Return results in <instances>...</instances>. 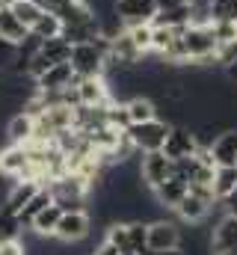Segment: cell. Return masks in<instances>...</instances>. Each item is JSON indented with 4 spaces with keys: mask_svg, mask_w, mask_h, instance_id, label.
Listing matches in <instances>:
<instances>
[{
    "mask_svg": "<svg viewBox=\"0 0 237 255\" xmlns=\"http://www.w3.org/2000/svg\"><path fill=\"white\" fill-rule=\"evenodd\" d=\"M107 57H110V39L101 33L92 42L71 45V71L74 77H104L107 71Z\"/></svg>",
    "mask_w": 237,
    "mask_h": 255,
    "instance_id": "1",
    "label": "cell"
},
{
    "mask_svg": "<svg viewBox=\"0 0 237 255\" xmlns=\"http://www.w3.org/2000/svg\"><path fill=\"white\" fill-rule=\"evenodd\" d=\"M169 122L166 119H148V122H133V125L124 128V133H127V139L136 145V151L139 154H145V151H163V142H166V133H169Z\"/></svg>",
    "mask_w": 237,
    "mask_h": 255,
    "instance_id": "2",
    "label": "cell"
},
{
    "mask_svg": "<svg viewBox=\"0 0 237 255\" xmlns=\"http://www.w3.org/2000/svg\"><path fill=\"white\" fill-rule=\"evenodd\" d=\"M92 232V217L89 211H62L57 229H54V241L59 244H83Z\"/></svg>",
    "mask_w": 237,
    "mask_h": 255,
    "instance_id": "3",
    "label": "cell"
},
{
    "mask_svg": "<svg viewBox=\"0 0 237 255\" xmlns=\"http://www.w3.org/2000/svg\"><path fill=\"white\" fill-rule=\"evenodd\" d=\"M0 175L9 181H24L30 178V154L27 145L21 142H9L6 148H0ZM33 181V178H30Z\"/></svg>",
    "mask_w": 237,
    "mask_h": 255,
    "instance_id": "4",
    "label": "cell"
},
{
    "mask_svg": "<svg viewBox=\"0 0 237 255\" xmlns=\"http://www.w3.org/2000/svg\"><path fill=\"white\" fill-rule=\"evenodd\" d=\"M139 175H142V184L154 190L157 184L172 178V157H166L163 151H145L139 157Z\"/></svg>",
    "mask_w": 237,
    "mask_h": 255,
    "instance_id": "5",
    "label": "cell"
},
{
    "mask_svg": "<svg viewBox=\"0 0 237 255\" xmlns=\"http://www.w3.org/2000/svg\"><path fill=\"white\" fill-rule=\"evenodd\" d=\"M178 247H181V229H178V223L166 220V217L148 223V244H145V250L166 253V250H178Z\"/></svg>",
    "mask_w": 237,
    "mask_h": 255,
    "instance_id": "6",
    "label": "cell"
},
{
    "mask_svg": "<svg viewBox=\"0 0 237 255\" xmlns=\"http://www.w3.org/2000/svg\"><path fill=\"white\" fill-rule=\"evenodd\" d=\"M199 151V139H196V130L190 125H172L166 133V142H163V154L181 160V157H193Z\"/></svg>",
    "mask_w": 237,
    "mask_h": 255,
    "instance_id": "7",
    "label": "cell"
},
{
    "mask_svg": "<svg viewBox=\"0 0 237 255\" xmlns=\"http://www.w3.org/2000/svg\"><path fill=\"white\" fill-rule=\"evenodd\" d=\"M74 92H77V104L83 107H101L110 104V86L104 77H77L74 80Z\"/></svg>",
    "mask_w": 237,
    "mask_h": 255,
    "instance_id": "8",
    "label": "cell"
},
{
    "mask_svg": "<svg viewBox=\"0 0 237 255\" xmlns=\"http://www.w3.org/2000/svg\"><path fill=\"white\" fill-rule=\"evenodd\" d=\"M237 250V217L223 214L214 229H211V253L214 255H229Z\"/></svg>",
    "mask_w": 237,
    "mask_h": 255,
    "instance_id": "9",
    "label": "cell"
},
{
    "mask_svg": "<svg viewBox=\"0 0 237 255\" xmlns=\"http://www.w3.org/2000/svg\"><path fill=\"white\" fill-rule=\"evenodd\" d=\"M154 12H157V0H116V15L124 27L151 24Z\"/></svg>",
    "mask_w": 237,
    "mask_h": 255,
    "instance_id": "10",
    "label": "cell"
},
{
    "mask_svg": "<svg viewBox=\"0 0 237 255\" xmlns=\"http://www.w3.org/2000/svg\"><path fill=\"white\" fill-rule=\"evenodd\" d=\"M74 80L77 77L71 71V63H57L36 77V92H65L74 86Z\"/></svg>",
    "mask_w": 237,
    "mask_h": 255,
    "instance_id": "11",
    "label": "cell"
},
{
    "mask_svg": "<svg viewBox=\"0 0 237 255\" xmlns=\"http://www.w3.org/2000/svg\"><path fill=\"white\" fill-rule=\"evenodd\" d=\"M208 151L214 157V166H235L237 163V128H223Z\"/></svg>",
    "mask_w": 237,
    "mask_h": 255,
    "instance_id": "12",
    "label": "cell"
},
{
    "mask_svg": "<svg viewBox=\"0 0 237 255\" xmlns=\"http://www.w3.org/2000/svg\"><path fill=\"white\" fill-rule=\"evenodd\" d=\"M214 205H217V202L199 196L196 190H187V196L175 205V214H178V220H184V223H202V220L211 214Z\"/></svg>",
    "mask_w": 237,
    "mask_h": 255,
    "instance_id": "13",
    "label": "cell"
},
{
    "mask_svg": "<svg viewBox=\"0 0 237 255\" xmlns=\"http://www.w3.org/2000/svg\"><path fill=\"white\" fill-rule=\"evenodd\" d=\"M42 184L39 181H30V178H24V181H12V187H9V193H6V199H3V211H9V214H21V208L33 199V193L39 190Z\"/></svg>",
    "mask_w": 237,
    "mask_h": 255,
    "instance_id": "14",
    "label": "cell"
},
{
    "mask_svg": "<svg viewBox=\"0 0 237 255\" xmlns=\"http://www.w3.org/2000/svg\"><path fill=\"white\" fill-rule=\"evenodd\" d=\"M33 130H36V119H33V113H30V110H21V113H15V116L6 122V139L24 145V142L33 139Z\"/></svg>",
    "mask_w": 237,
    "mask_h": 255,
    "instance_id": "15",
    "label": "cell"
},
{
    "mask_svg": "<svg viewBox=\"0 0 237 255\" xmlns=\"http://www.w3.org/2000/svg\"><path fill=\"white\" fill-rule=\"evenodd\" d=\"M48 205H54V193H51V187L48 184H42L39 190L33 193V199L21 208V214H18V223H21V229H30V223L48 208Z\"/></svg>",
    "mask_w": 237,
    "mask_h": 255,
    "instance_id": "16",
    "label": "cell"
},
{
    "mask_svg": "<svg viewBox=\"0 0 237 255\" xmlns=\"http://www.w3.org/2000/svg\"><path fill=\"white\" fill-rule=\"evenodd\" d=\"M187 190H190V187H187V181H181V178L172 175V178H166L163 184H157L151 193H154V199H157L166 211H175V205L187 196Z\"/></svg>",
    "mask_w": 237,
    "mask_h": 255,
    "instance_id": "17",
    "label": "cell"
},
{
    "mask_svg": "<svg viewBox=\"0 0 237 255\" xmlns=\"http://www.w3.org/2000/svg\"><path fill=\"white\" fill-rule=\"evenodd\" d=\"M124 107H127L130 125H133V122H148V119H157V116H160L157 101H154L151 95H133V98L124 101Z\"/></svg>",
    "mask_w": 237,
    "mask_h": 255,
    "instance_id": "18",
    "label": "cell"
},
{
    "mask_svg": "<svg viewBox=\"0 0 237 255\" xmlns=\"http://www.w3.org/2000/svg\"><path fill=\"white\" fill-rule=\"evenodd\" d=\"M27 33H30V30L18 21V15L12 12V6H0V39L18 45V42L27 39Z\"/></svg>",
    "mask_w": 237,
    "mask_h": 255,
    "instance_id": "19",
    "label": "cell"
},
{
    "mask_svg": "<svg viewBox=\"0 0 237 255\" xmlns=\"http://www.w3.org/2000/svg\"><path fill=\"white\" fill-rule=\"evenodd\" d=\"M59 217H62V211H59V205L54 202V205H48V208L30 223V232H36L39 238H54V229H57Z\"/></svg>",
    "mask_w": 237,
    "mask_h": 255,
    "instance_id": "20",
    "label": "cell"
},
{
    "mask_svg": "<svg viewBox=\"0 0 237 255\" xmlns=\"http://www.w3.org/2000/svg\"><path fill=\"white\" fill-rule=\"evenodd\" d=\"M30 33L39 36L42 42H45V39H54V36H62V21H59L57 12H48V9H45V12L39 15V21L30 27Z\"/></svg>",
    "mask_w": 237,
    "mask_h": 255,
    "instance_id": "21",
    "label": "cell"
},
{
    "mask_svg": "<svg viewBox=\"0 0 237 255\" xmlns=\"http://www.w3.org/2000/svg\"><path fill=\"white\" fill-rule=\"evenodd\" d=\"M237 187V166H217L214 169V196L226 199Z\"/></svg>",
    "mask_w": 237,
    "mask_h": 255,
    "instance_id": "22",
    "label": "cell"
},
{
    "mask_svg": "<svg viewBox=\"0 0 237 255\" xmlns=\"http://www.w3.org/2000/svg\"><path fill=\"white\" fill-rule=\"evenodd\" d=\"M127 241H130V253L142 255L148 244V223L145 220H130L127 223Z\"/></svg>",
    "mask_w": 237,
    "mask_h": 255,
    "instance_id": "23",
    "label": "cell"
},
{
    "mask_svg": "<svg viewBox=\"0 0 237 255\" xmlns=\"http://www.w3.org/2000/svg\"><path fill=\"white\" fill-rule=\"evenodd\" d=\"M12 12H15V15H18V21L30 30V27L39 21V15H42L45 9H42L36 0H15V3H12Z\"/></svg>",
    "mask_w": 237,
    "mask_h": 255,
    "instance_id": "24",
    "label": "cell"
},
{
    "mask_svg": "<svg viewBox=\"0 0 237 255\" xmlns=\"http://www.w3.org/2000/svg\"><path fill=\"white\" fill-rule=\"evenodd\" d=\"M211 21H235L237 24V0H211L208 3Z\"/></svg>",
    "mask_w": 237,
    "mask_h": 255,
    "instance_id": "25",
    "label": "cell"
},
{
    "mask_svg": "<svg viewBox=\"0 0 237 255\" xmlns=\"http://www.w3.org/2000/svg\"><path fill=\"white\" fill-rule=\"evenodd\" d=\"M21 232H24V229H21L18 217L0 208V244H3V241H21Z\"/></svg>",
    "mask_w": 237,
    "mask_h": 255,
    "instance_id": "26",
    "label": "cell"
},
{
    "mask_svg": "<svg viewBox=\"0 0 237 255\" xmlns=\"http://www.w3.org/2000/svg\"><path fill=\"white\" fill-rule=\"evenodd\" d=\"M127 33H130L133 45L142 51V57L151 54V24H133V27H127Z\"/></svg>",
    "mask_w": 237,
    "mask_h": 255,
    "instance_id": "27",
    "label": "cell"
},
{
    "mask_svg": "<svg viewBox=\"0 0 237 255\" xmlns=\"http://www.w3.org/2000/svg\"><path fill=\"white\" fill-rule=\"evenodd\" d=\"M211 27H214V39H217V45L237 39V24L235 21H211Z\"/></svg>",
    "mask_w": 237,
    "mask_h": 255,
    "instance_id": "28",
    "label": "cell"
},
{
    "mask_svg": "<svg viewBox=\"0 0 237 255\" xmlns=\"http://www.w3.org/2000/svg\"><path fill=\"white\" fill-rule=\"evenodd\" d=\"M237 60V39H232V42H223V45H217V65H226L235 63Z\"/></svg>",
    "mask_w": 237,
    "mask_h": 255,
    "instance_id": "29",
    "label": "cell"
},
{
    "mask_svg": "<svg viewBox=\"0 0 237 255\" xmlns=\"http://www.w3.org/2000/svg\"><path fill=\"white\" fill-rule=\"evenodd\" d=\"M12 63H15V45L0 39V68H12Z\"/></svg>",
    "mask_w": 237,
    "mask_h": 255,
    "instance_id": "30",
    "label": "cell"
},
{
    "mask_svg": "<svg viewBox=\"0 0 237 255\" xmlns=\"http://www.w3.org/2000/svg\"><path fill=\"white\" fill-rule=\"evenodd\" d=\"M0 255H27L21 241H3L0 244Z\"/></svg>",
    "mask_w": 237,
    "mask_h": 255,
    "instance_id": "31",
    "label": "cell"
},
{
    "mask_svg": "<svg viewBox=\"0 0 237 255\" xmlns=\"http://www.w3.org/2000/svg\"><path fill=\"white\" fill-rule=\"evenodd\" d=\"M220 202H223V208H226V214H232V217H237V187H235L232 193H229L226 199H220Z\"/></svg>",
    "mask_w": 237,
    "mask_h": 255,
    "instance_id": "32",
    "label": "cell"
},
{
    "mask_svg": "<svg viewBox=\"0 0 237 255\" xmlns=\"http://www.w3.org/2000/svg\"><path fill=\"white\" fill-rule=\"evenodd\" d=\"M36 3H39L42 9H48V12H57L59 6H65L68 0H36Z\"/></svg>",
    "mask_w": 237,
    "mask_h": 255,
    "instance_id": "33",
    "label": "cell"
},
{
    "mask_svg": "<svg viewBox=\"0 0 237 255\" xmlns=\"http://www.w3.org/2000/svg\"><path fill=\"white\" fill-rule=\"evenodd\" d=\"M226 80H229L232 86H237V60L226 65Z\"/></svg>",
    "mask_w": 237,
    "mask_h": 255,
    "instance_id": "34",
    "label": "cell"
},
{
    "mask_svg": "<svg viewBox=\"0 0 237 255\" xmlns=\"http://www.w3.org/2000/svg\"><path fill=\"white\" fill-rule=\"evenodd\" d=\"M142 255H184L181 250H166V253H151V250H145Z\"/></svg>",
    "mask_w": 237,
    "mask_h": 255,
    "instance_id": "35",
    "label": "cell"
},
{
    "mask_svg": "<svg viewBox=\"0 0 237 255\" xmlns=\"http://www.w3.org/2000/svg\"><path fill=\"white\" fill-rule=\"evenodd\" d=\"M12 3H15V0H0V6H12Z\"/></svg>",
    "mask_w": 237,
    "mask_h": 255,
    "instance_id": "36",
    "label": "cell"
},
{
    "mask_svg": "<svg viewBox=\"0 0 237 255\" xmlns=\"http://www.w3.org/2000/svg\"><path fill=\"white\" fill-rule=\"evenodd\" d=\"M121 255H133V253H121Z\"/></svg>",
    "mask_w": 237,
    "mask_h": 255,
    "instance_id": "37",
    "label": "cell"
},
{
    "mask_svg": "<svg viewBox=\"0 0 237 255\" xmlns=\"http://www.w3.org/2000/svg\"><path fill=\"white\" fill-rule=\"evenodd\" d=\"M229 255H237V250H235V253H229Z\"/></svg>",
    "mask_w": 237,
    "mask_h": 255,
    "instance_id": "38",
    "label": "cell"
},
{
    "mask_svg": "<svg viewBox=\"0 0 237 255\" xmlns=\"http://www.w3.org/2000/svg\"><path fill=\"white\" fill-rule=\"evenodd\" d=\"M235 166H237V163H235Z\"/></svg>",
    "mask_w": 237,
    "mask_h": 255,
    "instance_id": "39",
    "label": "cell"
},
{
    "mask_svg": "<svg viewBox=\"0 0 237 255\" xmlns=\"http://www.w3.org/2000/svg\"><path fill=\"white\" fill-rule=\"evenodd\" d=\"M92 255H95V253H92Z\"/></svg>",
    "mask_w": 237,
    "mask_h": 255,
    "instance_id": "40",
    "label": "cell"
}]
</instances>
